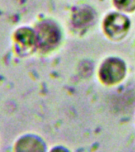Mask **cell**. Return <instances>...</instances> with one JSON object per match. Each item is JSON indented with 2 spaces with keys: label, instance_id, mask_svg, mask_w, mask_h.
Returning a JSON list of instances; mask_svg holds the SVG:
<instances>
[{
  "label": "cell",
  "instance_id": "6da1fadb",
  "mask_svg": "<svg viewBox=\"0 0 135 152\" xmlns=\"http://www.w3.org/2000/svg\"><path fill=\"white\" fill-rule=\"evenodd\" d=\"M124 70L125 68L122 62L117 59L109 60L103 66L101 71L102 78L107 83H116L117 81L122 78Z\"/></svg>",
  "mask_w": 135,
  "mask_h": 152
},
{
  "label": "cell",
  "instance_id": "7a4b0ae2",
  "mask_svg": "<svg viewBox=\"0 0 135 152\" xmlns=\"http://www.w3.org/2000/svg\"><path fill=\"white\" fill-rule=\"evenodd\" d=\"M129 27V21L126 17L120 14H111L105 22V28L109 35L116 37L125 33Z\"/></svg>",
  "mask_w": 135,
  "mask_h": 152
},
{
  "label": "cell",
  "instance_id": "3957f363",
  "mask_svg": "<svg viewBox=\"0 0 135 152\" xmlns=\"http://www.w3.org/2000/svg\"><path fill=\"white\" fill-rule=\"evenodd\" d=\"M117 7L124 10H133L135 9V0H114Z\"/></svg>",
  "mask_w": 135,
  "mask_h": 152
}]
</instances>
